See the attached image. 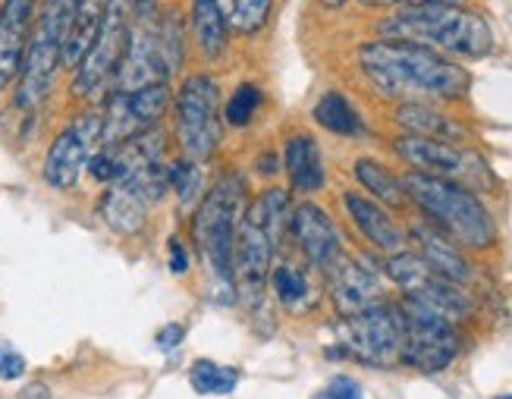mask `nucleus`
Returning <instances> with one entry per match:
<instances>
[{"instance_id":"f03ea898","label":"nucleus","mask_w":512,"mask_h":399,"mask_svg":"<svg viewBox=\"0 0 512 399\" xmlns=\"http://www.w3.org/2000/svg\"><path fill=\"white\" fill-rule=\"evenodd\" d=\"M242 211H246V180L239 173H224L217 186L198 202V211L192 217L195 252L211 280V296L220 305L236 302L233 246Z\"/></svg>"},{"instance_id":"ddd939ff","label":"nucleus","mask_w":512,"mask_h":399,"mask_svg":"<svg viewBox=\"0 0 512 399\" xmlns=\"http://www.w3.org/2000/svg\"><path fill=\"white\" fill-rule=\"evenodd\" d=\"M170 104V85L158 82V85H145L139 92H114L107 104V117L101 120V145L114 148L129 142L132 136L151 129L164 117V110Z\"/></svg>"},{"instance_id":"6ab92c4d","label":"nucleus","mask_w":512,"mask_h":399,"mask_svg":"<svg viewBox=\"0 0 512 399\" xmlns=\"http://www.w3.org/2000/svg\"><path fill=\"white\" fill-rule=\"evenodd\" d=\"M412 239L418 242V255L425 258L440 277H447L456 286L472 280V264L462 258V252L453 246V239L447 233H440L434 224H415Z\"/></svg>"},{"instance_id":"7c9ffc66","label":"nucleus","mask_w":512,"mask_h":399,"mask_svg":"<svg viewBox=\"0 0 512 399\" xmlns=\"http://www.w3.org/2000/svg\"><path fill=\"white\" fill-rule=\"evenodd\" d=\"M258 107H261V88L252 85V82H242L230 95V101L224 107V117H227L230 126H249Z\"/></svg>"},{"instance_id":"7ed1b4c3","label":"nucleus","mask_w":512,"mask_h":399,"mask_svg":"<svg viewBox=\"0 0 512 399\" xmlns=\"http://www.w3.org/2000/svg\"><path fill=\"white\" fill-rule=\"evenodd\" d=\"M377 32L387 41H406L437 54H456L472 60L494 51V32L487 26V19L459 4L403 7L377 22Z\"/></svg>"},{"instance_id":"39448f33","label":"nucleus","mask_w":512,"mask_h":399,"mask_svg":"<svg viewBox=\"0 0 512 399\" xmlns=\"http://www.w3.org/2000/svg\"><path fill=\"white\" fill-rule=\"evenodd\" d=\"M403 186L412 202L428 214L431 224L440 233H447L453 242H462V246L478 252L491 249L497 242L494 217L469 186L440 180V176H428L418 170L403 176Z\"/></svg>"},{"instance_id":"4c0bfd02","label":"nucleus","mask_w":512,"mask_h":399,"mask_svg":"<svg viewBox=\"0 0 512 399\" xmlns=\"http://www.w3.org/2000/svg\"><path fill=\"white\" fill-rule=\"evenodd\" d=\"M16 399H54V393H51V387L48 384H41V381H32L26 390H22Z\"/></svg>"},{"instance_id":"5701e85b","label":"nucleus","mask_w":512,"mask_h":399,"mask_svg":"<svg viewBox=\"0 0 512 399\" xmlns=\"http://www.w3.org/2000/svg\"><path fill=\"white\" fill-rule=\"evenodd\" d=\"M192 32L205 57H220L227 48V16L220 0H192Z\"/></svg>"},{"instance_id":"9b49d317","label":"nucleus","mask_w":512,"mask_h":399,"mask_svg":"<svg viewBox=\"0 0 512 399\" xmlns=\"http://www.w3.org/2000/svg\"><path fill=\"white\" fill-rule=\"evenodd\" d=\"M396 154L403 158L412 170L440 176V180H453L462 186H491L494 176L491 167L484 164L481 154L459 148L453 142H437V139H421V136H399L393 142Z\"/></svg>"},{"instance_id":"a19ab883","label":"nucleus","mask_w":512,"mask_h":399,"mask_svg":"<svg viewBox=\"0 0 512 399\" xmlns=\"http://www.w3.org/2000/svg\"><path fill=\"white\" fill-rule=\"evenodd\" d=\"M497 399H512V396H497Z\"/></svg>"},{"instance_id":"9d476101","label":"nucleus","mask_w":512,"mask_h":399,"mask_svg":"<svg viewBox=\"0 0 512 399\" xmlns=\"http://www.w3.org/2000/svg\"><path fill=\"white\" fill-rule=\"evenodd\" d=\"M126 44H129V0H107L101 29L73 76V92L79 98H95L104 92L107 82H114L120 60L126 54Z\"/></svg>"},{"instance_id":"ea45409f","label":"nucleus","mask_w":512,"mask_h":399,"mask_svg":"<svg viewBox=\"0 0 512 399\" xmlns=\"http://www.w3.org/2000/svg\"><path fill=\"white\" fill-rule=\"evenodd\" d=\"M258 167H261V170H267L264 176H274V173H277V158H267V154H264V158L258 161Z\"/></svg>"},{"instance_id":"412c9836","label":"nucleus","mask_w":512,"mask_h":399,"mask_svg":"<svg viewBox=\"0 0 512 399\" xmlns=\"http://www.w3.org/2000/svg\"><path fill=\"white\" fill-rule=\"evenodd\" d=\"M101 217H104V224L114 230V233L132 236V233L145 230L148 202L132 186L114 183V186L104 192V198H101Z\"/></svg>"},{"instance_id":"1a4fd4ad","label":"nucleus","mask_w":512,"mask_h":399,"mask_svg":"<svg viewBox=\"0 0 512 399\" xmlns=\"http://www.w3.org/2000/svg\"><path fill=\"white\" fill-rule=\"evenodd\" d=\"M343 356L359 359L362 365L374 368H390L403 359V337H406V321L399 305H374L362 315L343 318Z\"/></svg>"},{"instance_id":"c9c22d12","label":"nucleus","mask_w":512,"mask_h":399,"mask_svg":"<svg viewBox=\"0 0 512 399\" xmlns=\"http://www.w3.org/2000/svg\"><path fill=\"white\" fill-rule=\"evenodd\" d=\"M167 252H170V271H173V274H186V271H189V252L183 249V242L173 236V239L167 242Z\"/></svg>"},{"instance_id":"6e6552de","label":"nucleus","mask_w":512,"mask_h":399,"mask_svg":"<svg viewBox=\"0 0 512 399\" xmlns=\"http://www.w3.org/2000/svg\"><path fill=\"white\" fill-rule=\"evenodd\" d=\"M387 277L406 293L409 302L428 308V312L447 318L453 324H459L462 318H469L472 312V302L465 299V293L459 290L456 283H450L447 277H440L431 264L421 258L418 252H396L387 258L384 264Z\"/></svg>"},{"instance_id":"58836bf2","label":"nucleus","mask_w":512,"mask_h":399,"mask_svg":"<svg viewBox=\"0 0 512 399\" xmlns=\"http://www.w3.org/2000/svg\"><path fill=\"white\" fill-rule=\"evenodd\" d=\"M132 4H136L139 16H145V19H151V13L158 10V0H132Z\"/></svg>"},{"instance_id":"f3484780","label":"nucleus","mask_w":512,"mask_h":399,"mask_svg":"<svg viewBox=\"0 0 512 399\" xmlns=\"http://www.w3.org/2000/svg\"><path fill=\"white\" fill-rule=\"evenodd\" d=\"M35 0H4L0 7V92L19 79L32 29Z\"/></svg>"},{"instance_id":"a211bd4d","label":"nucleus","mask_w":512,"mask_h":399,"mask_svg":"<svg viewBox=\"0 0 512 399\" xmlns=\"http://www.w3.org/2000/svg\"><path fill=\"white\" fill-rule=\"evenodd\" d=\"M343 205H346V214L352 217L355 230H359L374 249L390 252V255L406 249V233H403V227H399L396 220L387 214V208L377 205L374 198H368L362 192H346L343 195Z\"/></svg>"},{"instance_id":"4468645a","label":"nucleus","mask_w":512,"mask_h":399,"mask_svg":"<svg viewBox=\"0 0 512 399\" xmlns=\"http://www.w3.org/2000/svg\"><path fill=\"white\" fill-rule=\"evenodd\" d=\"M101 126L104 123L95 114H85L66 126L44 154V183L54 189H73L101 142Z\"/></svg>"},{"instance_id":"2eb2a0df","label":"nucleus","mask_w":512,"mask_h":399,"mask_svg":"<svg viewBox=\"0 0 512 399\" xmlns=\"http://www.w3.org/2000/svg\"><path fill=\"white\" fill-rule=\"evenodd\" d=\"M324 274H327V286H330V299L343 318L362 315L368 308L384 302L381 280H377V274L359 258H346V252H343Z\"/></svg>"},{"instance_id":"0eeeda50","label":"nucleus","mask_w":512,"mask_h":399,"mask_svg":"<svg viewBox=\"0 0 512 399\" xmlns=\"http://www.w3.org/2000/svg\"><path fill=\"white\" fill-rule=\"evenodd\" d=\"M224 136L220 123V85L208 73H192L183 79L176 95V139L189 161H208Z\"/></svg>"},{"instance_id":"f704fd0d","label":"nucleus","mask_w":512,"mask_h":399,"mask_svg":"<svg viewBox=\"0 0 512 399\" xmlns=\"http://www.w3.org/2000/svg\"><path fill=\"white\" fill-rule=\"evenodd\" d=\"M186 340V330H183V324H167V327H161L158 334H154V343H158V349H164V352H170V349H176Z\"/></svg>"},{"instance_id":"dca6fc26","label":"nucleus","mask_w":512,"mask_h":399,"mask_svg":"<svg viewBox=\"0 0 512 399\" xmlns=\"http://www.w3.org/2000/svg\"><path fill=\"white\" fill-rule=\"evenodd\" d=\"M286 227L299 242L302 255L324 271L343 255V239H340L337 224H333V217L324 208H318L315 202H302L299 208H293Z\"/></svg>"},{"instance_id":"cd10ccee","label":"nucleus","mask_w":512,"mask_h":399,"mask_svg":"<svg viewBox=\"0 0 512 399\" xmlns=\"http://www.w3.org/2000/svg\"><path fill=\"white\" fill-rule=\"evenodd\" d=\"M167 180H170V189L180 198V208L189 211L195 202H202V167L189 158H180L167 164Z\"/></svg>"},{"instance_id":"4be33fe9","label":"nucleus","mask_w":512,"mask_h":399,"mask_svg":"<svg viewBox=\"0 0 512 399\" xmlns=\"http://www.w3.org/2000/svg\"><path fill=\"white\" fill-rule=\"evenodd\" d=\"M396 123L409 129V136H421V139H437V142H453L465 136V129L450 120V117H443L440 110L428 107V104H399L396 107Z\"/></svg>"},{"instance_id":"f8f14e48","label":"nucleus","mask_w":512,"mask_h":399,"mask_svg":"<svg viewBox=\"0 0 512 399\" xmlns=\"http://www.w3.org/2000/svg\"><path fill=\"white\" fill-rule=\"evenodd\" d=\"M403 321H406V337H403V365L418 368L425 374H437L443 368H450L453 359L459 356V334L456 324L440 318L428 308H421L415 302H403Z\"/></svg>"},{"instance_id":"b1692460","label":"nucleus","mask_w":512,"mask_h":399,"mask_svg":"<svg viewBox=\"0 0 512 399\" xmlns=\"http://www.w3.org/2000/svg\"><path fill=\"white\" fill-rule=\"evenodd\" d=\"M315 123L333 136H365V123L359 117V110L352 107V101L340 92H327L318 98L315 110H311Z\"/></svg>"},{"instance_id":"f257e3e1","label":"nucleus","mask_w":512,"mask_h":399,"mask_svg":"<svg viewBox=\"0 0 512 399\" xmlns=\"http://www.w3.org/2000/svg\"><path fill=\"white\" fill-rule=\"evenodd\" d=\"M362 73L387 98L418 104V98L459 101L469 95L472 76L437 51L406 41H371L359 48Z\"/></svg>"},{"instance_id":"aec40b11","label":"nucleus","mask_w":512,"mask_h":399,"mask_svg":"<svg viewBox=\"0 0 512 399\" xmlns=\"http://www.w3.org/2000/svg\"><path fill=\"white\" fill-rule=\"evenodd\" d=\"M283 164H286V176L296 192H318L327 183L321 145L315 142V136H308V132H296V136L286 139Z\"/></svg>"},{"instance_id":"72a5a7b5","label":"nucleus","mask_w":512,"mask_h":399,"mask_svg":"<svg viewBox=\"0 0 512 399\" xmlns=\"http://www.w3.org/2000/svg\"><path fill=\"white\" fill-rule=\"evenodd\" d=\"M22 374H26V359L13 349H4V356H0V381H16Z\"/></svg>"},{"instance_id":"a878e982","label":"nucleus","mask_w":512,"mask_h":399,"mask_svg":"<svg viewBox=\"0 0 512 399\" xmlns=\"http://www.w3.org/2000/svg\"><path fill=\"white\" fill-rule=\"evenodd\" d=\"M101 16H104V4H98V0H82V7L63 41V66L82 63V57L88 54V48H92V41L101 29Z\"/></svg>"},{"instance_id":"393cba45","label":"nucleus","mask_w":512,"mask_h":399,"mask_svg":"<svg viewBox=\"0 0 512 399\" xmlns=\"http://www.w3.org/2000/svg\"><path fill=\"white\" fill-rule=\"evenodd\" d=\"M355 180H359L362 186H365V192L371 195V198H377V205H390V208H403L406 205V186H403V180L393 173V170H387L384 164H377V161H371V158H359L355 161Z\"/></svg>"},{"instance_id":"473e14b6","label":"nucleus","mask_w":512,"mask_h":399,"mask_svg":"<svg viewBox=\"0 0 512 399\" xmlns=\"http://www.w3.org/2000/svg\"><path fill=\"white\" fill-rule=\"evenodd\" d=\"M318 399H362V387L355 384L352 378H333L321 393H318Z\"/></svg>"},{"instance_id":"79ce46f5","label":"nucleus","mask_w":512,"mask_h":399,"mask_svg":"<svg viewBox=\"0 0 512 399\" xmlns=\"http://www.w3.org/2000/svg\"><path fill=\"white\" fill-rule=\"evenodd\" d=\"M0 356H4V349H0Z\"/></svg>"},{"instance_id":"bb28decb","label":"nucleus","mask_w":512,"mask_h":399,"mask_svg":"<svg viewBox=\"0 0 512 399\" xmlns=\"http://www.w3.org/2000/svg\"><path fill=\"white\" fill-rule=\"evenodd\" d=\"M189 384L195 393H202V396H227L239 384V368L217 365L211 359H198L189 368Z\"/></svg>"},{"instance_id":"c85d7f7f","label":"nucleus","mask_w":512,"mask_h":399,"mask_svg":"<svg viewBox=\"0 0 512 399\" xmlns=\"http://www.w3.org/2000/svg\"><path fill=\"white\" fill-rule=\"evenodd\" d=\"M274 293L283 308L299 312V308L308 305V277L299 268H293V264H280L274 271Z\"/></svg>"},{"instance_id":"e433bc0d","label":"nucleus","mask_w":512,"mask_h":399,"mask_svg":"<svg viewBox=\"0 0 512 399\" xmlns=\"http://www.w3.org/2000/svg\"><path fill=\"white\" fill-rule=\"evenodd\" d=\"M365 7H421V4H456V0H359Z\"/></svg>"},{"instance_id":"20e7f679","label":"nucleus","mask_w":512,"mask_h":399,"mask_svg":"<svg viewBox=\"0 0 512 399\" xmlns=\"http://www.w3.org/2000/svg\"><path fill=\"white\" fill-rule=\"evenodd\" d=\"M289 214V198L283 189H267L246 205L236 227L233 271H236V299L246 302L252 312L264 308L267 271H271L274 249Z\"/></svg>"},{"instance_id":"c756f323","label":"nucleus","mask_w":512,"mask_h":399,"mask_svg":"<svg viewBox=\"0 0 512 399\" xmlns=\"http://www.w3.org/2000/svg\"><path fill=\"white\" fill-rule=\"evenodd\" d=\"M274 10V0H233L230 26L242 35H255L267 26V16Z\"/></svg>"},{"instance_id":"423d86ee","label":"nucleus","mask_w":512,"mask_h":399,"mask_svg":"<svg viewBox=\"0 0 512 399\" xmlns=\"http://www.w3.org/2000/svg\"><path fill=\"white\" fill-rule=\"evenodd\" d=\"M79 7H82V0H44L35 32L26 44V57H22L19 88H16L19 107H38L51 95L57 66L63 63V41Z\"/></svg>"},{"instance_id":"2f4dec72","label":"nucleus","mask_w":512,"mask_h":399,"mask_svg":"<svg viewBox=\"0 0 512 399\" xmlns=\"http://www.w3.org/2000/svg\"><path fill=\"white\" fill-rule=\"evenodd\" d=\"M88 173H92L95 180H101V183H117V176H120L117 158L110 151H95L92 158H88Z\"/></svg>"}]
</instances>
